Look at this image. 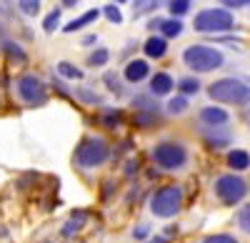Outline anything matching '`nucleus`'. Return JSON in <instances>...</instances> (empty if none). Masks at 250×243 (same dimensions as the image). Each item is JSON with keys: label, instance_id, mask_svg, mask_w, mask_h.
<instances>
[{"label": "nucleus", "instance_id": "nucleus-7", "mask_svg": "<svg viewBox=\"0 0 250 243\" xmlns=\"http://www.w3.org/2000/svg\"><path fill=\"white\" fill-rule=\"evenodd\" d=\"M233 25H235V20L230 10H223V8H210V10L198 13L195 23H193L198 33H223V30H230Z\"/></svg>", "mask_w": 250, "mask_h": 243}, {"label": "nucleus", "instance_id": "nucleus-18", "mask_svg": "<svg viewBox=\"0 0 250 243\" xmlns=\"http://www.w3.org/2000/svg\"><path fill=\"white\" fill-rule=\"evenodd\" d=\"M18 10L23 15H38L40 13V0H18Z\"/></svg>", "mask_w": 250, "mask_h": 243}, {"label": "nucleus", "instance_id": "nucleus-12", "mask_svg": "<svg viewBox=\"0 0 250 243\" xmlns=\"http://www.w3.org/2000/svg\"><path fill=\"white\" fill-rule=\"evenodd\" d=\"M143 48H145V55H148V58H163L165 53H168V40L153 35V38L145 40Z\"/></svg>", "mask_w": 250, "mask_h": 243}, {"label": "nucleus", "instance_id": "nucleus-4", "mask_svg": "<svg viewBox=\"0 0 250 243\" xmlns=\"http://www.w3.org/2000/svg\"><path fill=\"white\" fill-rule=\"evenodd\" d=\"M153 160L165 171H180L188 163V151L178 140H163L153 148Z\"/></svg>", "mask_w": 250, "mask_h": 243}, {"label": "nucleus", "instance_id": "nucleus-3", "mask_svg": "<svg viewBox=\"0 0 250 243\" xmlns=\"http://www.w3.org/2000/svg\"><path fill=\"white\" fill-rule=\"evenodd\" d=\"M183 60L195 73H210V70L223 66V53L210 48V45H190V48H185Z\"/></svg>", "mask_w": 250, "mask_h": 243}, {"label": "nucleus", "instance_id": "nucleus-20", "mask_svg": "<svg viewBox=\"0 0 250 243\" xmlns=\"http://www.w3.org/2000/svg\"><path fill=\"white\" fill-rule=\"evenodd\" d=\"M205 140H208V146H213V148H225L228 143H230V135H228V133H223V135L205 133Z\"/></svg>", "mask_w": 250, "mask_h": 243}, {"label": "nucleus", "instance_id": "nucleus-35", "mask_svg": "<svg viewBox=\"0 0 250 243\" xmlns=\"http://www.w3.org/2000/svg\"><path fill=\"white\" fill-rule=\"evenodd\" d=\"M93 43H98V35H85L83 38V45H93Z\"/></svg>", "mask_w": 250, "mask_h": 243}, {"label": "nucleus", "instance_id": "nucleus-19", "mask_svg": "<svg viewBox=\"0 0 250 243\" xmlns=\"http://www.w3.org/2000/svg\"><path fill=\"white\" fill-rule=\"evenodd\" d=\"M185 110H188V98L178 95V98H170V100H168V113L180 115V113H185Z\"/></svg>", "mask_w": 250, "mask_h": 243}, {"label": "nucleus", "instance_id": "nucleus-31", "mask_svg": "<svg viewBox=\"0 0 250 243\" xmlns=\"http://www.w3.org/2000/svg\"><path fill=\"white\" fill-rule=\"evenodd\" d=\"M78 98H80V100H85V103H100V98H98L95 93L85 90V88H78Z\"/></svg>", "mask_w": 250, "mask_h": 243}, {"label": "nucleus", "instance_id": "nucleus-27", "mask_svg": "<svg viewBox=\"0 0 250 243\" xmlns=\"http://www.w3.org/2000/svg\"><path fill=\"white\" fill-rule=\"evenodd\" d=\"M58 23H60V10H53V13L43 20V28H45V33H53V30L58 28Z\"/></svg>", "mask_w": 250, "mask_h": 243}, {"label": "nucleus", "instance_id": "nucleus-38", "mask_svg": "<svg viewBox=\"0 0 250 243\" xmlns=\"http://www.w3.org/2000/svg\"><path fill=\"white\" fill-rule=\"evenodd\" d=\"M150 243H165V238H153Z\"/></svg>", "mask_w": 250, "mask_h": 243}, {"label": "nucleus", "instance_id": "nucleus-21", "mask_svg": "<svg viewBox=\"0 0 250 243\" xmlns=\"http://www.w3.org/2000/svg\"><path fill=\"white\" fill-rule=\"evenodd\" d=\"M168 8H170L173 18H180V15H185L188 10H190V0H170Z\"/></svg>", "mask_w": 250, "mask_h": 243}, {"label": "nucleus", "instance_id": "nucleus-37", "mask_svg": "<svg viewBox=\"0 0 250 243\" xmlns=\"http://www.w3.org/2000/svg\"><path fill=\"white\" fill-rule=\"evenodd\" d=\"M60 3H62V8H73L78 0H60Z\"/></svg>", "mask_w": 250, "mask_h": 243}, {"label": "nucleus", "instance_id": "nucleus-30", "mask_svg": "<svg viewBox=\"0 0 250 243\" xmlns=\"http://www.w3.org/2000/svg\"><path fill=\"white\" fill-rule=\"evenodd\" d=\"M105 83H108V88L113 90V93H123V88H120V80H118V75L115 73H105Z\"/></svg>", "mask_w": 250, "mask_h": 243}, {"label": "nucleus", "instance_id": "nucleus-6", "mask_svg": "<svg viewBox=\"0 0 250 243\" xmlns=\"http://www.w3.org/2000/svg\"><path fill=\"white\" fill-rule=\"evenodd\" d=\"M215 196L220 198V203L225 206H235L248 196V183L235 176V173H225L215 178Z\"/></svg>", "mask_w": 250, "mask_h": 243}, {"label": "nucleus", "instance_id": "nucleus-16", "mask_svg": "<svg viewBox=\"0 0 250 243\" xmlns=\"http://www.w3.org/2000/svg\"><path fill=\"white\" fill-rule=\"evenodd\" d=\"M58 73L62 78H70V80H80L83 78V70L75 68L73 63H68V60H62V63H58Z\"/></svg>", "mask_w": 250, "mask_h": 243}, {"label": "nucleus", "instance_id": "nucleus-32", "mask_svg": "<svg viewBox=\"0 0 250 243\" xmlns=\"http://www.w3.org/2000/svg\"><path fill=\"white\" fill-rule=\"evenodd\" d=\"M220 5H225V8H245V5H250V0H220Z\"/></svg>", "mask_w": 250, "mask_h": 243}, {"label": "nucleus", "instance_id": "nucleus-25", "mask_svg": "<svg viewBox=\"0 0 250 243\" xmlns=\"http://www.w3.org/2000/svg\"><path fill=\"white\" fill-rule=\"evenodd\" d=\"M133 106H138L140 110H148L150 115L158 113V103H150V100H148V98H143V95H138V98L133 100Z\"/></svg>", "mask_w": 250, "mask_h": 243}, {"label": "nucleus", "instance_id": "nucleus-36", "mask_svg": "<svg viewBox=\"0 0 250 243\" xmlns=\"http://www.w3.org/2000/svg\"><path fill=\"white\" fill-rule=\"evenodd\" d=\"M148 28H150V30H155V28H160V18H153V20H150V23H148Z\"/></svg>", "mask_w": 250, "mask_h": 243}, {"label": "nucleus", "instance_id": "nucleus-15", "mask_svg": "<svg viewBox=\"0 0 250 243\" xmlns=\"http://www.w3.org/2000/svg\"><path fill=\"white\" fill-rule=\"evenodd\" d=\"M165 38H178L183 33V23L178 18H170V20H160V28H158Z\"/></svg>", "mask_w": 250, "mask_h": 243}, {"label": "nucleus", "instance_id": "nucleus-10", "mask_svg": "<svg viewBox=\"0 0 250 243\" xmlns=\"http://www.w3.org/2000/svg\"><path fill=\"white\" fill-rule=\"evenodd\" d=\"M150 66L145 63V60H130L128 66H125V80L128 83H140V80L148 75Z\"/></svg>", "mask_w": 250, "mask_h": 243}, {"label": "nucleus", "instance_id": "nucleus-22", "mask_svg": "<svg viewBox=\"0 0 250 243\" xmlns=\"http://www.w3.org/2000/svg\"><path fill=\"white\" fill-rule=\"evenodd\" d=\"M178 88H180L185 95H190V93H198V90H200V83H198L195 78H180V80H178Z\"/></svg>", "mask_w": 250, "mask_h": 243}, {"label": "nucleus", "instance_id": "nucleus-13", "mask_svg": "<svg viewBox=\"0 0 250 243\" xmlns=\"http://www.w3.org/2000/svg\"><path fill=\"white\" fill-rule=\"evenodd\" d=\"M228 166H230L233 171L250 168V153L248 151H230V153H228Z\"/></svg>", "mask_w": 250, "mask_h": 243}, {"label": "nucleus", "instance_id": "nucleus-24", "mask_svg": "<svg viewBox=\"0 0 250 243\" xmlns=\"http://www.w3.org/2000/svg\"><path fill=\"white\" fill-rule=\"evenodd\" d=\"M238 226H240V228L250 236V203L240 208V213H238Z\"/></svg>", "mask_w": 250, "mask_h": 243}, {"label": "nucleus", "instance_id": "nucleus-8", "mask_svg": "<svg viewBox=\"0 0 250 243\" xmlns=\"http://www.w3.org/2000/svg\"><path fill=\"white\" fill-rule=\"evenodd\" d=\"M15 86H18L20 100H23L25 106H33V108L45 106V100H48V88H45V83H43V80H40L38 75H33V73L20 75Z\"/></svg>", "mask_w": 250, "mask_h": 243}, {"label": "nucleus", "instance_id": "nucleus-11", "mask_svg": "<svg viewBox=\"0 0 250 243\" xmlns=\"http://www.w3.org/2000/svg\"><path fill=\"white\" fill-rule=\"evenodd\" d=\"M173 78L168 75V73H155L153 78H150V93L153 95H168L170 90H173Z\"/></svg>", "mask_w": 250, "mask_h": 243}, {"label": "nucleus", "instance_id": "nucleus-33", "mask_svg": "<svg viewBox=\"0 0 250 243\" xmlns=\"http://www.w3.org/2000/svg\"><path fill=\"white\" fill-rule=\"evenodd\" d=\"M148 233H150V226H138L133 231V238L135 241H145V238H148Z\"/></svg>", "mask_w": 250, "mask_h": 243}, {"label": "nucleus", "instance_id": "nucleus-14", "mask_svg": "<svg viewBox=\"0 0 250 243\" xmlns=\"http://www.w3.org/2000/svg\"><path fill=\"white\" fill-rule=\"evenodd\" d=\"M98 10H88V13H83L80 18H75V20H70V23L65 25V28H62V30H65V33H73V30H80V28H85L88 23H93V20H98Z\"/></svg>", "mask_w": 250, "mask_h": 243}, {"label": "nucleus", "instance_id": "nucleus-17", "mask_svg": "<svg viewBox=\"0 0 250 243\" xmlns=\"http://www.w3.org/2000/svg\"><path fill=\"white\" fill-rule=\"evenodd\" d=\"M83 223H85V213H83V211L73 213V221H70V223H65V228H62V236H73Z\"/></svg>", "mask_w": 250, "mask_h": 243}, {"label": "nucleus", "instance_id": "nucleus-23", "mask_svg": "<svg viewBox=\"0 0 250 243\" xmlns=\"http://www.w3.org/2000/svg\"><path fill=\"white\" fill-rule=\"evenodd\" d=\"M108 58H110V53L105 50V48H98L95 53H90V58H88V63L95 68V66H105L108 63Z\"/></svg>", "mask_w": 250, "mask_h": 243}, {"label": "nucleus", "instance_id": "nucleus-34", "mask_svg": "<svg viewBox=\"0 0 250 243\" xmlns=\"http://www.w3.org/2000/svg\"><path fill=\"white\" fill-rule=\"evenodd\" d=\"M118 118H120V115L110 110V113H105V115H103V123H105L108 128H115V126H118Z\"/></svg>", "mask_w": 250, "mask_h": 243}, {"label": "nucleus", "instance_id": "nucleus-28", "mask_svg": "<svg viewBox=\"0 0 250 243\" xmlns=\"http://www.w3.org/2000/svg\"><path fill=\"white\" fill-rule=\"evenodd\" d=\"M203 243H238V238L228 236V233H215V236H208V238H203Z\"/></svg>", "mask_w": 250, "mask_h": 243}, {"label": "nucleus", "instance_id": "nucleus-2", "mask_svg": "<svg viewBox=\"0 0 250 243\" xmlns=\"http://www.w3.org/2000/svg\"><path fill=\"white\" fill-rule=\"evenodd\" d=\"M108 158H110V146H108L103 138H98V135L85 138V140H83V143L75 148V166L85 168V171L103 166Z\"/></svg>", "mask_w": 250, "mask_h": 243}, {"label": "nucleus", "instance_id": "nucleus-29", "mask_svg": "<svg viewBox=\"0 0 250 243\" xmlns=\"http://www.w3.org/2000/svg\"><path fill=\"white\" fill-rule=\"evenodd\" d=\"M105 18L110 23H123V13L118 10V5H105Z\"/></svg>", "mask_w": 250, "mask_h": 243}, {"label": "nucleus", "instance_id": "nucleus-9", "mask_svg": "<svg viewBox=\"0 0 250 243\" xmlns=\"http://www.w3.org/2000/svg\"><path fill=\"white\" fill-rule=\"evenodd\" d=\"M200 120H203L208 128H223L228 120H230V115H228V110H223V108L210 106V108H203L200 110Z\"/></svg>", "mask_w": 250, "mask_h": 243}, {"label": "nucleus", "instance_id": "nucleus-39", "mask_svg": "<svg viewBox=\"0 0 250 243\" xmlns=\"http://www.w3.org/2000/svg\"><path fill=\"white\" fill-rule=\"evenodd\" d=\"M113 3H125V0H113Z\"/></svg>", "mask_w": 250, "mask_h": 243}, {"label": "nucleus", "instance_id": "nucleus-1", "mask_svg": "<svg viewBox=\"0 0 250 243\" xmlns=\"http://www.w3.org/2000/svg\"><path fill=\"white\" fill-rule=\"evenodd\" d=\"M208 95L218 103L228 106H248L250 103V86H245L238 78H220L208 88Z\"/></svg>", "mask_w": 250, "mask_h": 243}, {"label": "nucleus", "instance_id": "nucleus-5", "mask_svg": "<svg viewBox=\"0 0 250 243\" xmlns=\"http://www.w3.org/2000/svg\"><path fill=\"white\" fill-rule=\"evenodd\" d=\"M183 206V191L178 186H165L160 191H155V196L150 198V211L158 218H173Z\"/></svg>", "mask_w": 250, "mask_h": 243}, {"label": "nucleus", "instance_id": "nucleus-26", "mask_svg": "<svg viewBox=\"0 0 250 243\" xmlns=\"http://www.w3.org/2000/svg\"><path fill=\"white\" fill-rule=\"evenodd\" d=\"M3 48L8 50V55H10V58H18V63H25V60H28V58H25V53L18 48V43H10V40H8V43H5Z\"/></svg>", "mask_w": 250, "mask_h": 243}]
</instances>
